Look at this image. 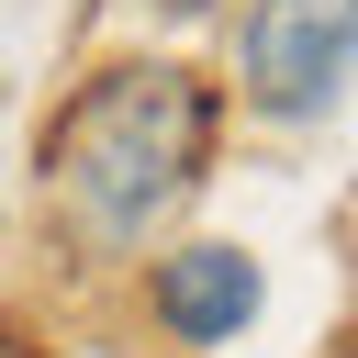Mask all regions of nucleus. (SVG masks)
Masks as SVG:
<instances>
[{"label":"nucleus","mask_w":358,"mask_h":358,"mask_svg":"<svg viewBox=\"0 0 358 358\" xmlns=\"http://www.w3.org/2000/svg\"><path fill=\"white\" fill-rule=\"evenodd\" d=\"M168 11H213V0H168Z\"/></svg>","instance_id":"nucleus-4"},{"label":"nucleus","mask_w":358,"mask_h":358,"mask_svg":"<svg viewBox=\"0 0 358 358\" xmlns=\"http://www.w3.org/2000/svg\"><path fill=\"white\" fill-rule=\"evenodd\" d=\"M358 67V0H246L235 22V101L268 123H302Z\"/></svg>","instance_id":"nucleus-2"},{"label":"nucleus","mask_w":358,"mask_h":358,"mask_svg":"<svg viewBox=\"0 0 358 358\" xmlns=\"http://www.w3.org/2000/svg\"><path fill=\"white\" fill-rule=\"evenodd\" d=\"M145 302H157V324H168L179 347H224V336L257 313V257H246V246H179V257H157Z\"/></svg>","instance_id":"nucleus-3"},{"label":"nucleus","mask_w":358,"mask_h":358,"mask_svg":"<svg viewBox=\"0 0 358 358\" xmlns=\"http://www.w3.org/2000/svg\"><path fill=\"white\" fill-rule=\"evenodd\" d=\"M213 123H224V90L168 67V56H134V67H101L56 123H45V190L67 213V235L90 257H134L213 168Z\"/></svg>","instance_id":"nucleus-1"}]
</instances>
